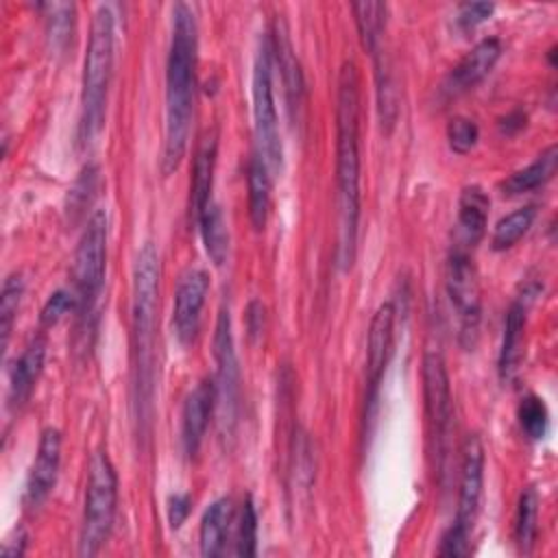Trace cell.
<instances>
[{"mask_svg":"<svg viewBox=\"0 0 558 558\" xmlns=\"http://www.w3.org/2000/svg\"><path fill=\"white\" fill-rule=\"evenodd\" d=\"M196 57H198V28L194 11L185 2L172 7V35L166 61V129L161 172L172 174L187 148L194 85H196Z\"/></svg>","mask_w":558,"mask_h":558,"instance_id":"6da1fadb","label":"cell"},{"mask_svg":"<svg viewBox=\"0 0 558 558\" xmlns=\"http://www.w3.org/2000/svg\"><path fill=\"white\" fill-rule=\"evenodd\" d=\"M336 183L340 207L338 264L351 268L360 222V74L347 59L338 74L336 98Z\"/></svg>","mask_w":558,"mask_h":558,"instance_id":"7a4b0ae2","label":"cell"},{"mask_svg":"<svg viewBox=\"0 0 558 558\" xmlns=\"http://www.w3.org/2000/svg\"><path fill=\"white\" fill-rule=\"evenodd\" d=\"M159 255L153 242H146L135 257L133 266V316H131V344H133V386L140 421H148L155 379V338H157V305H159Z\"/></svg>","mask_w":558,"mask_h":558,"instance_id":"3957f363","label":"cell"},{"mask_svg":"<svg viewBox=\"0 0 558 558\" xmlns=\"http://www.w3.org/2000/svg\"><path fill=\"white\" fill-rule=\"evenodd\" d=\"M113 41L116 22L109 7L100 4L94 11L89 39L83 61V83H81V124L78 137L83 144L92 142L102 129L105 102L109 92V81L113 72Z\"/></svg>","mask_w":558,"mask_h":558,"instance_id":"277c9868","label":"cell"},{"mask_svg":"<svg viewBox=\"0 0 558 558\" xmlns=\"http://www.w3.org/2000/svg\"><path fill=\"white\" fill-rule=\"evenodd\" d=\"M118 501V475L105 451H96L87 466L85 508L78 534V554L96 556L109 538Z\"/></svg>","mask_w":558,"mask_h":558,"instance_id":"5b68a950","label":"cell"},{"mask_svg":"<svg viewBox=\"0 0 558 558\" xmlns=\"http://www.w3.org/2000/svg\"><path fill=\"white\" fill-rule=\"evenodd\" d=\"M107 233H109V218L105 209H96L78 240L72 262V279H74V296H76V312L78 316H89L96 299L100 296L105 283V268H107Z\"/></svg>","mask_w":558,"mask_h":558,"instance_id":"8992f818","label":"cell"},{"mask_svg":"<svg viewBox=\"0 0 558 558\" xmlns=\"http://www.w3.org/2000/svg\"><path fill=\"white\" fill-rule=\"evenodd\" d=\"M253 118H255V135L259 144V155L270 168V172H279L283 166V148L279 137V120L272 96V50L270 39L262 37L259 48L253 63Z\"/></svg>","mask_w":558,"mask_h":558,"instance_id":"52a82bcc","label":"cell"},{"mask_svg":"<svg viewBox=\"0 0 558 558\" xmlns=\"http://www.w3.org/2000/svg\"><path fill=\"white\" fill-rule=\"evenodd\" d=\"M447 294L451 307L458 314L460 342L471 349L477 340L480 318H482V299H480V279L477 268L464 248H453L447 262Z\"/></svg>","mask_w":558,"mask_h":558,"instance_id":"ba28073f","label":"cell"},{"mask_svg":"<svg viewBox=\"0 0 558 558\" xmlns=\"http://www.w3.org/2000/svg\"><path fill=\"white\" fill-rule=\"evenodd\" d=\"M214 360H216V408L220 414L222 432L231 436L240 405V366L233 342V327L229 310H220L214 329Z\"/></svg>","mask_w":558,"mask_h":558,"instance_id":"9c48e42d","label":"cell"},{"mask_svg":"<svg viewBox=\"0 0 558 558\" xmlns=\"http://www.w3.org/2000/svg\"><path fill=\"white\" fill-rule=\"evenodd\" d=\"M395 333V305L390 301L381 303L371 318L366 338V395H364V436L371 434V423L375 418V408L379 399V384L390 360Z\"/></svg>","mask_w":558,"mask_h":558,"instance_id":"30bf717a","label":"cell"},{"mask_svg":"<svg viewBox=\"0 0 558 558\" xmlns=\"http://www.w3.org/2000/svg\"><path fill=\"white\" fill-rule=\"evenodd\" d=\"M421 377H423L425 414H427V421L432 427V436L436 440V447L442 449V445L451 432L453 401H451L447 364L438 351H427L423 355Z\"/></svg>","mask_w":558,"mask_h":558,"instance_id":"8fae6325","label":"cell"},{"mask_svg":"<svg viewBox=\"0 0 558 558\" xmlns=\"http://www.w3.org/2000/svg\"><path fill=\"white\" fill-rule=\"evenodd\" d=\"M484 486V445L477 434H469L462 445V466H460V495L456 510V525L471 532L480 512Z\"/></svg>","mask_w":558,"mask_h":558,"instance_id":"7c38bea8","label":"cell"},{"mask_svg":"<svg viewBox=\"0 0 558 558\" xmlns=\"http://www.w3.org/2000/svg\"><path fill=\"white\" fill-rule=\"evenodd\" d=\"M209 290V277L203 268H190L181 275L174 292L172 329L181 344H190L198 331L201 310Z\"/></svg>","mask_w":558,"mask_h":558,"instance_id":"4fadbf2b","label":"cell"},{"mask_svg":"<svg viewBox=\"0 0 558 558\" xmlns=\"http://www.w3.org/2000/svg\"><path fill=\"white\" fill-rule=\"evenodd\" d=\"M61 464V434L57 427H46L39 436L37 453L33 466L28 471L26 488H24V504L28 508H37L50 495Z\"/></svg>","mask_w":558,"mask_h":558,"instance_id":"5bb4252c","label":"cell"},{"mask_svg":"<svg viewBox=\"0 0 558 558\" xmlns=\"http://www.w3.org/2000/svg\"><path fill=\"white\" fill-rule=\"evenodd\" d=\"M216 408V386L214 379H203L190 390L181 412V442L183 451L192 458L198 453L211 412Z\"/></svg>","mask_w":558,"mask_h":558,"instance_id":"9a60e30c","label":"cell"},{"mask_svg":"<svg viewBox=\"0 0 558 558\" xmlns=\"http://www.w3.org/2000/svg\"><path fill=\"white\" fill-rule=\"evenodd\" d=\"M499 57H501V41L497 37H486L477 41L460 59V63L449 72L445 81V92L456 96L475 87L495 68Z\"/></svg>","mask_w":558,"mask_h":558,"instance_id":"2e32d148","label":"cell"},{"mask_svg":"<svg viewBox=\"0 0 558 558\" xmlns=\"http://www.w3.org/2000/svg\"><path fill=\"white\" fill-rule=\"evenodd\" d=\"M270 50H272V59H275L279 72H281V83H283V89H286V100H288L290 113L294 118V116H299L301 105H303L305 81H303L301 63L296 59V52H294V46L290 41V35H288V28H286L283 20H275Z\"/></svg>","mask_w":558,"mask_h":558,"instance_id":"e0dca14e","label":"cell"},{"mask_svg":"<svg viewBox=\"0 0 558 558\" xmlns=\"http://www.w3.org/2000/svg\"><path fill=\"white\" fill-rule=\"evenodd\" d=\"M527 307H530V299L519 294L506 312L504 338H501L499 360H497V371H499V377H501L504 384L514 379L521 355H523V333H525Z\"/></svg>","mask_w":558,"mask_h":558,"instance_id":"ac0fdd59","label":"cell"},{"mask_svg":"<svg viewBox=\"0 0 558 558\" xmlns=\"http://www.w3.org/2000/svg\"><path fill=\"white\" fill-rule=\"evenodd\" d=\"M44 360H46V340L37 336L24 347L20 357L13 362L9 373V405L13 410L22 408L28 401L41 375Z\"/></svg>","mask_w":558,"mask_h":558,"instance_id":"d6986e66","label":"cell"},{"mask_svg":"<svg viewBox=\"0 0 558 558\" xmlns=\"http://www.w3.org/2000/svg\"><path fill=\"white\" fill-rule=\"evenodd\" d=\"M216 153L218 142L216 135H207L194 157L192 166V183H190V222L196 225L198 216L211 203V187H214V170H216Z\"/></svg>","mask_w":558,"mask_h":558,"instance_id":"ffe728a7","label":"cell"},{"mask_svg":"<svg viewBox=\"0 0 558 558\" xmlns=\"http://www.w3.org/2000/svg\"><path fill=\"white\" fill-rule=\"evenodd\" d=\"M490 198L480 185H466L458 198V238L464 246H475L484 233L488 222Z\"/></svg>","mask_w":558,"mask_h":558,"instance_id":"44dd1931","label":"cell"},{"mask_svg":"<svg viewBox=\"0 0 558 558\" xmlns=\"http://www.w3.org/2000/svg\"><path fill=\"white\" fill-rule=\"evenodd\" d=\"M381 46L375 52H371V57L375 61V94H377L379 122H381V129L390 133L399 118V87H397L392 63Z\"/></svg>","mask_w":558,"mask_h":558,"instance_id":"7402d4cb","label":"cell"},{"mask_svg":"<svg viewBox=\"0 0 558 558\" xmlns=\"http://www.w3.org/2000/svg\"><path fill=\"white\" fill-rule=\"evenodd\" d=\"M231 519H233V504L229 497L216 499L205 510V514L201 519V532H198L201 554L205 558H214V556L222 554Z\"/></svg>","mask_w":558,"mask_h":558,"instance_id":"603a6c76","label":"cell"},{"mask_svg":"<svg viewBox=\"0 0 558 558\" xmlns=\"http://www.w3.org/2000/svg\"><path fill=\"white\" fill-rule=\"evenodd\" d=\"M556 168H558V146L551 144L527 168L510 174L501 183V192L508 196H514V194L536 190V187L545 185L547 181H551V177L556 174Z\"/></svg>","mask_w":558,"mask_h":558,"instance_id":"cb8c5ba5","label":"cell"},{"mask_svg":"<svg viewBox=\"0 0 558 558\" xmlns=\"http://www.w3.org/2000/svg\"><path fill=\"white\" fill-rule=\"evenodd\" d=\"M246 187H248V218L259 231L268 220L270 209V168L262 155H253L246 166Z\"/></svg>","mask_w":558,"mask_h":558,"instance_id":"d4e9b609","label":"cell"},{"mask_svg":"<svg viewBox=\"0 0 558 558\" xmlns=\"http://www.w3.org/2000/svg\"><path fill=\"white\" fill-rule=\"evenodd\" d=\"M351 11H353V17H355L357 35H360V41H362L364 50L368 54L375 52L384 44L388 4L364 0V2H353Z\"/></svg>","mask_w":558,"mask_h":558,"instance_id":"484cf974","label":"cell"},{"mask_svg":"<svg viewBox=\"0 0 558 558\" xmlns=\"http://www.w3.org/2000/svg\"><path fill=\"white\" fill-rule=\"evenodd\" d=\"M196 227L201 231L203 244H205V253L209 255V259L216 266H222L229 253V231H227V222L222 218V209L211 201L205 211L198 216Z\"/></svg>","mask_w":558,"mask_h":558,"instance_id":"4316f807","label":"cell"},{"mask_svg":"<svg viewBox=\"0 0 558 558\" xmlns=\"http://www.w3.org/2000/svg\"><path fill=\"white\" fill-rule=\"evenodd\" d=\"M538 493L534 486H527L519 495L517 504V517H514V541L519 545V551L530 554L536 541L538 530Z\"/></svg>","mask_w":558,"mask_h":558,"instance_id":"83f0119b","label":"cell"},{"mask_svg":"<svg viewBox=\"0 0 558 558\" xmlns=\"http://www.w3.org/2000/svg\"><path fill=\"white\" fill-rule=\"evenodd\" d=\"M534 218H536V207L534 205H525V207H519V209L510 211L508 216H504L495 225L490 246L495 251H506V248L514 246L527 233Z\"/></svg>","mask_w":558,"mask_h":558,"instance_id":"f1b7e54d","label":"cell"},{"mask_svg":"<svg viewBox=\"0 0 558 558\" xmlns=\"http://www.w3.org/2000/svg\"><path fill=\"white\" fill-rule=\"evenodd\" d=\"M24 294V279L20 272L7 275L2 283V294H0V331H2V347L9 344L13 323L17 318V310L22 303Z\"/></svg>","mask_w":558,"mask_h":558,"instance_id":"f546056e","label":"cell"},{"mask_svg":"<svg viewBox=\"0 0 558 558\" xmlns=\"http://www.w3.org/2000/svg\"><path fill=\"white\" fill-rule=\"evenodd\" d=\"M44 9H48L46 15V33L48 39L52 44V48L61 50L68 46L70 37H72V28H74V4H65V2H52V4H44Z\"/></svg>","mask_w":558,"mask_h":558,"instance_id":"4dcf8cb0","label":"cell"},{"mask_svg":"<svg viewBox=\"0 0 558 558\" xmlns=\"http://www.w3.org/2000/svg\"><path fill=\"white\" fill-rule=\"evenodd\" d=\"M517 418H519V425L525 432V436L532 438V440H541L547 432V425H549L547 405L536 395H527V397L521 399L519 410H517Z\"/></svg>","mask_w":558,"mask_h":558,"instance_id":"1f68e13d","label":"cell"},{"mask_svg":"<svg viewBox=\"0 0 558 558\" xmlns=\"http://www.w3.org/2000/svg\"><path fill=\"white\" fill-rule=\"evenodd\" d=\"M96 181H98V170L94 163H87L78 179L74 181V185L70 187V194H68V211L72 214V218L81 216L83 209L92 203V196H94V190H96Z\"/></svg>","mask_w":558,"mask_h":558,"instance_id":"d6a6232c","label":"cell"},{"mask_svg":"<svg viewBox=\"0 0 558 558\" xmlns=\"http://www.w3.org/2000/svg\"><path fill=\"white\" fill-rule=\"evenodd\" d=\"M477 137H480V129L477 124L466 118V116H453L447 124V142H449V148L456 153V155H466L473 150V146L477 144Z\"/></svg>","mask_w":558,"mask_h":558,"instance_id":"836d02e7","label":"cell"},{"mask_svg":"<svg viewBox=\"0 0 558 558\" xmlns=\"http://www.w3.org/2000/svg\"><path fill=\"white\" fill-rule=\"evenodd\" d=\"M238 556H255L257 551V512L253 506V499L246 497L242 504V514H240V525H238Z\"/></svg>","mask_w":558,"mask_h":558,"instance_id":"e575fe53","label":"cell"},{"mask_svg":"<svg viewBox=\"0 0 558 558\" xmlns=\"http://www.w3.org/2000/svg\"><path fill=\"white\" fill-rule=\"evenodd\" d=\"M72 310H76V296H74V292H70V290H54V292L46 299V303H44V307H41V314H39V320H41L44 327H52V325H57L65 314H70Z\"/></svg>","mask_w":558,"mask_h":558,"instance_id":"d590c367","label":"cell"},{"mask_svg":"<svg viewBox=\"0 0 558 558\" xmlns=\"http://www.w3.org/2000/svg\"><path fill=\"white\" fill-rule=\"evenodd\" d=\"M469 534H471V532H466V530L458 527L456 523H451V525L447 527V532L442 534V538H440V549H438V554L445 556V558L466 556V554L471 551V547H469Z\"/></svg>","mask_w":558,"mask_h":558,"instance_id":"8d00e7d4","label":"cell"},{"mask_svg":"<svg viewBox=\"0 0 558 558\" xmlns=\"http://www.w3.org/2000/svg\"><path fill=\"white\" fill-rule=\"evenodd\" d=\"M493 9H495L493 2H464V4H460V9H458L456 22H458L462 28H473V26L482 24L486 17H490Z\"/></svg>","mask_w":558,"mask_h":558,"instance_id":"74e56055","label":"cell"},{"mask_svg":"<svg viewBox=\"0 0 558 558\" xmlns=\"http://www.w3.org/2000/svg\"><path fill=\"white\" fill-rule=\"evenodd\" d=\"M190 510H192L190 495H185V493L170 495V499H168V523H170V527L179 530L183 525V521L187 519Z\"/></svg>","mask_w":558,"mask_h":558,"instance_id":"f35d334b","label":"cell"},{"mask_svg":"<svg viewBox=\"0 0 558 558\" xmlns=\"http://www.w3.org/2000/svg\"><path fill=\"white\" fill-rule=\"evenodd\" d=\"M26 541H28V536H26L24 527H15V530L2 541L0 556H2V558H17V556H22V554L26 551Z\"/></svg>","mask_w":558,"mask_h":558,"instance_id":"ab89813d","label":"cell"},{"mask_svg":"<svg viewBox=\"0 0 558 558\" xmlns=\"http://www.w3.org/2000/svg\"><path fill=\"white\" fill-rule=\"evenodd\" d=\"M244 318H246V331H248V336L255 340V338L262 333V329H264V305H262V301L253 299V301L246 305Z\"/></svg>","mask_w":558,"mask_h":558,"instance_id":"60d3db41","label":"cell"},{"mask_svg":"<svg viewBox=\"0 0 558 558\" xmlns=\"http://www.w3.org/2000/svg\"><path fill=\"white\" fill-rule=\"evenodd\" d=\"M525 126V113L523 111H512L506 118L499 120V131L506 135H512Z\"/></svg>","mask_w":558,"mask_h":558,"instance_id":"b9f144b4","label":"cell"}]
</instances>
